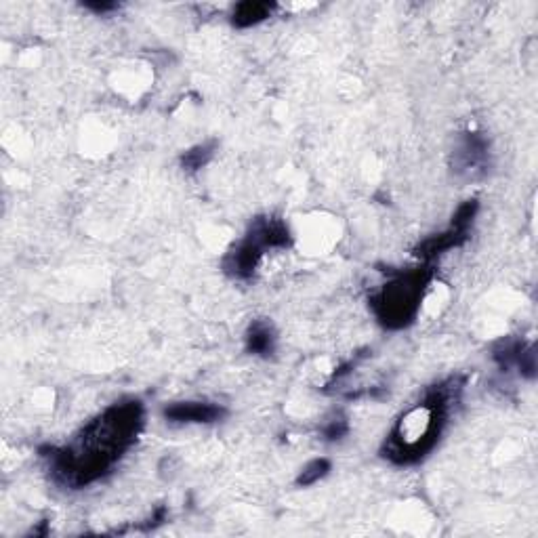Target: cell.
Masks as SVG:
<instances>
[{"instance_id": "cell-1", "label": "cell", "mask_w": 538, "mask_h": 538, "mask_svg": "<svg viewBox=\"0 0 538 538\" xmlns=\"http://www.w3.org/2000/svg\"><path fill=\"white\" fill-rule=\"evenodd\" d=\"M146 410L139 400L112 404L80 429L68 446L40 450L47 459L51 478L64 488L78 490L106 478L112 467L137 442Z\"/></svg>"}, {"instance_id": "cell-2", "label": "cell", "mask_w": 538, "mask_h": 538, "mask_svg": "<svg viewBox=\"0 0 538 538\" xmlns=\"http://www.w3.org/2000/svg\"><path fill=\"white\" fill-rule=\"evenodd\" d=\"M461 377H450L425 391V398L402 412L383 442L381 454L389 463L406 467L421 463L438 446L452 406L463 391Z\"/></svg>"}, {"instance_id": "cell-3", "label": "cell", "mask_w": 538, "mask_h": 538, "mask_svg": "<svg viewBox=\"0 0 538 538\" xmlns=\"http://www.w3.org/2000/svg\"><path fill=\"white\" fill-rule=\"evenodd\" d=\"M431 278L433 267L427 263L393 276L387 284H383L368 299L377 322L389 330H402L415 322Z\"/></svg>"}, {"instance_id": "cell-4", "label": "cell", "mask_w": 538, "mask_h": 538, "mask_svg": "<svg viewBox=\"0 0 538 538\" xmlns=\"http://www.w3.org/2000/svg\"><path fill=\"white\" fill-rule=\"evenodd\" d=\"M293 244V234L280 217H257L246 236L234 244L223 257V272L234 280H248L257 272V265L265 251L274 248H288Z\"/></svg>"}, {"instance_id": "cell-5", "label": "cell", "mask_w": 538, "mask_h": 538, "mask_svg": "<svg viewBox=\"0 0 538 538\" xmlns=\"http://www.w3.org/2000/svg\"><path fill=\"white\" fill-rule=\"evenodd\" d=\"M478 211H480L478 200H465L459 209L454 211L448 230L423 240L415 248V255L421 257L425 263H431L433 259L452 251V248L463 246L469 240V232L475 223V217H478Z\"/></svg>"}, {"instance_id": "cell-6", "label": "cell", "mask_w": 538, "mask_h": 538, "mask_svg": "<svg viewBox=\"0 0 538 538\" xmlns=\"http://www.w3.org/2000/svg\"><path fill=\"white\" fill-rule=\"evenodd\" d=\"M490 167V143L482 133H465L452 154V169L465 179H480Z\"/></svg>"}, {"instance_id": "cell-7", "label": "cell", "mask_w": 538, "mask_h": 538, "mask_svg": "<svg viewBox=\"0 0 538 538\" xmlns=\"http://www.w3.org/2000/svg\"><path fill=\"white\" fill-rule=\"evenodd\" d=\"M164 419L177 425H211L227 417V410L215 402H175L164 408Z\"/></svg>"}, {"instance_id": "cell-8", "label": "cell", "mask_w": 538, "mask_h": 538, "mask_svg": "<svg viewBox=\"0 0 538 538\" xmlns=\"http://www.w3.org/2000/svg\"><path fill=\"white\" fill-rule=\"evenodd\" d=\"M494 362L499 364L501 370H511L517 368L520 370V375L526 379H534L536 377V354L534 347L520 341V339H507L501 341L499 345L494 347L492 354Z\"/></svg>"}, {"instance_id": "cell-9", "label": "cell", "mask_w": 538, "mask_h": 538, "mask_svg": "<svg viewBox=\"0 0 538 538\" xmlns=\"http://www.w3.org/2000/svg\"><path fill=\"white\" fill-rule=\"evenodd\" d=\"M276 330L267 320H253L246 330V351L251 356L269 358L276 351Z\"/></svg>"}, {"instance_id": "cell-10", "label": "cell", "mask_w": 538, "mask_h": 538, "mask_svg": "<svg viewBox=\"0 0 538 538\" xmlns=\"http://www.w3.org/2000/svg\"><path fill=\"white\" fill-rule=\"evenodd\" d=\"M278 5L276 3H267V0H244V3H238L232 11V26L244 30V28H253L265 19L272 17L276 13Z\"/></svg>"}, {"instance_id": "cell-11", "label": "cell", "mask_w": 538, "mask_h": 538, "mask_svg": "<svg viewBox=\"0 0 538 538\" xmlns=\"http://www.w3.org/2000/svg\"><path fill=\"white\" fill-rule=\"evenodd\" d=\"M215 152H217V141L215 139L198 143V146H194L188 152L181 154V167H183V171L198 173L200 169H204L206 164H209L213 160Z\"/></svg>"}, {"instance_id": "cell-12", "label": "cell", "mask_w": 538, "mask_h": 538, "mask_svg": "<svg viewBox=\"0 0 538 538\" xmlns=\"http://www.w3.org/2000/svg\"><path fill=\"white\" fill-rule=\"evenodd\" d=\"M330 469H333V463H330L328 459H314V461H309L301 473H299V478H297V486L299 488H307V486H314L318 484L320 480H324L326 475L330 473Z\"/></svg>"}, {"instance_id": "cell-13", "label": "cell", "mask_w": 538, "mask_h": 538, "mask_svg": "<svg viewBox=\"0 0 538 538\" xmlns=\"http://www.w3.org/2000/svg\"><path fill=\"white\" fill-rule=\"evenodd\" d=\"M349 433V423L345 417H335L330 419L324 429H322V436L326 442H337V440H343Z\"/></svg>"}, {"instance_id": "cell-14", "label": "cell", "mask_w": 538, "mask_h": 538, "mask_svg": "<svg viewBox=\"0 0 538 538\" xmlns=\"http://www.w3.org/2000/svg\"><path fill=\"white\" fill-rule=\"evenodd\" d=\"M82 7L97 13V15H106V13H112L116 11L120 5L118 3H82Z\"/></svg>"}]
</instances>
